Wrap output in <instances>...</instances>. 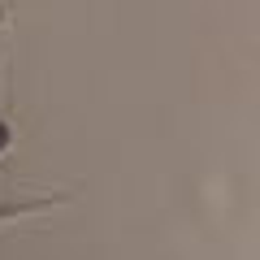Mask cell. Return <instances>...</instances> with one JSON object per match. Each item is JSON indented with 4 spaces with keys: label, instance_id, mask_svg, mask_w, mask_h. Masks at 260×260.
I'll use <instances>...</instances> for the list:
<instances>
[{
    "label": "cell",
    "instance_id": "obj_1",
    "mask_svg": "<svg viewBox=\"0 0 260 260\" xmlns=\"http://www.w3.org/2000/svg\"><path fill=\"white\" fill-rule=\"evenodd\" d=\"M56 204H70V195H39V200H5V204H0V225H18V221H26V217L52 213Z\"/></svg>",
    "mask_w": 260,
    "mask_h": 260
},
{
    "label": "cell",
    "instance_id": "obj_2",
    "mask_svg": "<svg viewBox=\"0 0 260 260\" xmlns=\"http://www.w3.org/2000/svg\"><path fill=\"white\" fill-rule=\"evenodd\" d=\"M5 143H9V126L0 121V152H5Z\"/></svg>",
    "mask_w": 260,
    "mask_h": 260
},
{
    "label": "cell",
    "instance_id": "obj_3",
    "mask_svg": "<svg viewBox=\"0 0 260 260\" xmlns=\"http://www.w3.org/2000/svg\"><path fill=\"white\" fill-rule=\"evenodd\" d=\"M0 22H5V0H0Z\"/></svg>",
    "mask_w": 260,
    "mask_h": 260
}]
</instances>
